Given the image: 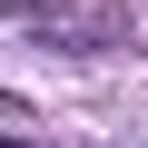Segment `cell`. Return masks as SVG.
Here are the masks:
<instances>
[{
	"mask_svg": "<svg viewBox=\"0 0 148 148\" xmlns=\"http://www.w3.org/2000/svg\"><path fill=\"white\" fill-rule=\"evenodd\" d=\"M0 20H10V30H40V40H69V49L99 40V20H79L69 0H0Z\"/></svg>",
	"mask_w": 148,
	"mask_h": 148,
	"instance_id": "6da1fadb",
	"label": "cell"
},
{
	"mask_svg": "<svg viewBox=\"0 0 148 148\" xmlns=\"http://www.w3.org/2000/svg\"><path fill=\"white\" fill-rule=\"evenodd\" d=\"M0 148H10V138H0Z\"/></svg>",
	"mask_w": 148,
	"mask_h": 148,
	"instance_id": "7a4b0ae2",
	"label": "cell"
}]
</instances>
